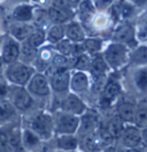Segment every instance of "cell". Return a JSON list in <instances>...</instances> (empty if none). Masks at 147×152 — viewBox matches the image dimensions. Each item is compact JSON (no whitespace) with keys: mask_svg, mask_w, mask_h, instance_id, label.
<instances>
[{"mask_svg":"<svg viewBox=\"0 0 147 152\" xmlns=\"http://www.w3.org/2000/svg\"><path fill=\"white\" fill-rule=\"evenodd\" d=\"M103 59L108 67L117 69L122 67L128 58V48L127 45L119 44V43H111L103 52Z\"/></svg>","mask_w":147,"mask_h":152,"instance_id":"2","label":"cell"},{"mask_svg":"<svg viewBox=\"0 0 147 152\" xmlns=\"http://www.w3.org/2000/svg\"><path fill=\"white\" fill-rule=\"evenodd\" d=\"M106 127H107V130L109 132V134L113 136V138L115 140V138H119V136H121V134H122L125 126H124V122L119 119V116L115 115V116H113L108 121V124H106Z\"/></svg>","mask_w":147,"mask_h":152,"instance_id":"25","label":"cell"},{"mask_svg":"<svg viewBox=\"0 0 147 152\" xmlns=\"http://www.w3.org/2000/svg\"><path fill=\"white\" fill-rule=\"evenodd\" d=\"M108 69H109V67L106 64L105 59H103V57H102L101 54H95V56L91 59L89 72L93 75V77L105 75Z\"/></svg>","mask_w":147,"mask_h":152,"instance_id":"20","label":"cell"},{"mask_svg":"<svg viewBox=\"0 0 147 152\" xmlns=\"http://www.w3.org/2000/svg\"><path fill=\"white\" fill-rule=\"evenodd\" d=\"M21 132H20V128L18 127H14L12 129H9L7 133L5 135H1L5 141L7 143L8 148L10 149H15L18 150L22 148V137H21Z\"/></svg>","mask_w":147,"mask_h":152,"instance_id":"21","label":"cell"},{"mask_svg":"<svg viewBox=\"0 0 147 152\" xmlns=\"http://www.w3.org/2000/svg\"><path fill=\"white\" fill-rule=\"evenodd\" d=\"M28 90H29V92H31L33 95L44 97L49 94L51 86H49V82L46 76H44L43 74H35L29 81Z\"/></svg>","mask_w":147,"mask_h":152,"instance_id":"9","label":"cell"},{"mask_svg":"<svg viewBox=\"0 0 147 152\" xmlns=\"http://www.w3.org/2000/svg\"><path fill=\"white\" fill-rule=\"evenodd\" d=\"M49 86L56 92H64L69 89L70 82V73L68 70H57L51 76Z\"/></svg>","mask_w":147,"mask_h":152,"instance_id":"12","label":"cell"},{"mask_svg":"<svg viewBox=\"0 0 147 152\" xmlns=\"http://www.w3.org/2000/svg\"><path fill=\"white\" fill-rule=\"evenodd\" d=\"M84 43V48L87 53L90 54H99V52L101 51L102 48V40L99 38H85L83 40Z\"/></svg>","mask_w":147,"mask_h":152,"instance_id":"30","label":"cell"},{"mask_svg":"<svg viewBox=\"0 0 147 152\" xmlns=\"http://www.w3.org/2000/svg\"><path fill=\"white\" fill-rule=\"evenodd\" d=\"M56 48L61 53V56H63V57L74 56V54H77V56L82 54V53H79L77 51L78 50L77 45H75L74 43H71L68 39H61L59 43H56Z\"/></svg>","mask_w":147,"mask_h":152,"instance_id":"24","label":"cell"},{"mask_svg":"<svg viewBox=\"0 0 147 152\" xmlns=\"http://www.w3.org/2000/svg\"><path fill=\"white\" fill-rule=\"evenodd\" d=\"M135 82L139 90L145 91L147 88V72L145 68H141L137 72L135 76Z\"/></svg>","mask_w":147,"mask_h":152,"instance_id":"36","label":"cell"},{"mask_svg":"<svg viewBox=\"0 0 147 152\" xmlns=\"http://www.w3.org/2000/svg\"><path fill=\"white\" fill-rule=\"evenodd\" d=\"M133 124L139 129H145L147 126V111L146 106H138L136 108V114L133 119Z\"/></svg>","mask_w":147,"mask_h":152,"instance_id":"31","label":"cell"},{"mask_svg":"<svg viewBox=\"0 0 147 152\" xmlns=\"http://www.w3.org/2000/svg\"><path fill=\"white\" fill-rule=\"evenodd\" d=\"M59 152H62V151H59Z\"/></svg>","mask_w":147,"mask_h":152,"instance_id":"47","label":"cell"},{"mask_svg":"<svg viewBox=\"0 0 147 152\" xmlns=\"http://www.w3.org/2000/svg\"><path fill=\"white\" fill-rule=\"evenodd\" d=\"M100 124V119L97 112L87 110L81 115L79 118V126H78V130L81 134H90L94 133L97 130V128ZM77 130V132H78Z\"/></svg>","mask_w":147,"mask_h":152,"instance_id":"7","label":"cell"},{"mask_svg":"<svg viewBox=\"0 0 147 152\" xmlns=\"http://www.w3.org/2000/svg\"><path fill=\"white\" fill-rule=\"evenodd\" d=\"M131 60L137 64V65H145L147 61V48L145 45L138 48L133 53H132V57Z\"/></svg>","mask_w":147,"mask_h":152,"instance_id":"34","label":"cell"},{"mask_svg":"<svg viewBox=\"0 0 147 152\" xmlns=\"http://www.w3.org/2000/svg\"><path fill=\"white\" fill-rule=\"evenodd\" d=\"M16 112V108L10 104L9 102H0V126L7 124L10 121Z\"/></svg>","mask_w":147,"mask_h":152,"instance_id":"23","label":"cell"},{"mask_svg":"<svg viewBox=\"0 0 147 152\" xmlns=\"http://www.w3.org/2000/svg\"><path fill=\"white\" fill-rule=\"evenodd\" d=\"M64 29L60 24H54L52 28L48 30L47 34V39L51 43H59L61 39H63Z\"/></svg>","mask_w":147,"mask_h":152,"instance_id":"32","label":"cell"},{"mask_svg":"<svg viewBox=\"0 0 147 152\" xmlns=\"http://www.w3.org/2000/svg\"><path fill=\"white\" fill-rule=\"evenodd\" d=\"M102 152H124V151H123L122 149H119V148H116V146H114V145H109V146L105 148Z\"/></svg>","mask_w":147,"mask_h":152,"instance_id":"42","label":"cell"},{"mask_svg":"<svg viewBox=\"0 0 147 152\" xmlns=\"http://www.w3.org/2000/svg\"><path fill=\"white\" fill-rule=\"evenodd\" d=\"M124 152H143V151L137 149V148H133V149H128L127 151H124Z\"/></svg>","mask_w":147,"mask_h":152,"instance_id":"44","label":"cell"},{"mask_svg":"<svg viewBox=\"0 0 147 152\" xmlns=\"http://www.w3.org/2000/svg\"><path fill=\"white\" fill-rule=\"evenodd\" d=\"M90 62H91L90 57L85 53H82V54L78 56L74 67L77 72H87L89 68H90Z\"/></svg>","mask_w":147,"mask_h":152,"instance_id":"35","label":"cell"},{"mask_svg":"<svg viewBox=\"0 0 147 152\" xmlns=\"http://www.w3.org/2000/svg\"><path fill=\"white\" fill-rule=\"evenodd\" d=\"M67 64H68V59L67 57H63L61 54L54 56L52 59L51 66L54 68V72L57 70H67Z\"/></svg>","mask_w":147,"mask_h":152,"instance_id":"37","label":"cell"},{"mask_svg":"<svg viewBox=\"0 0 147 152\" xmlns=\"http://www.w3.org/2000/svg\"><path fill=\"white\" fill-rule=\"evenodd\" d=\"M114 40L119 44H131L135 42V30L130 24H119L114 31Z\"/></svg>","mask_w":147,"mask_h":152,"instance_id":"14","label":"cell"},{"mask_svg":"<svg viewBox=\"0 0 147 152\" xmlns=\"http://www.w3.org/2000/svg\"><path fill=\"white\" fill-rule=\"evenodd\" d=\"M39 140H49L54 134V120L46 113H38L31 121V128Z\"/></svg>","mask_w":147,"mask_h":152,"instance_id":"3","label":"cell"},{"mask_svg":"<svg viewBox=\"0 0 147 152\" xmlns=\"http://www.w3.org/2000/svg\"><path fill=\"white\" fill-rule=\"evenodd\" d=\"M45 39H46L45 32L43 30H40V29H37V30H33L29 35V37L25 39V42H27L29 45H31L33 48L38 50V48H40L44 44Z\"/></svg>","mask_w":147,"mask_h":152,"instance_id":"29","label":"cell"},{"mask_svg":"<svg viewBox=\"0 0 147 152\" xmlns=\"http://www.w3.org/2000/svg\"><path fill=\"white\" fill-rule=\"evenodd\" d=\"M48 18L54 24H60L61 26L62 23L68 21V13H67V10L52 6L48 10Z\"/></svg>","mask_w":147,"mask_h":152,"instance_id":"27","label":"cell"},{"mask_svg":"<svg viewBox=\"0 0 147 152\" xmlns=\"http://www.w3.org/2000/svg\"><path fill=\"white\" fill-rule=\"evenodd\" d=\"M86 111V105L75 94H68L61 103V112L73 115H82Z\"/></svg>","mask_w":147,"mask_h":152,"instance_id":"6","label":"cell"},{"mask_svg":"<svg viewBox=\"0 0 147 152\" xmlns=\"http://www.w3.org/2000/svg\"><path fill=\"white\" fill-rule=\"evenodd\" d=\"M65 36L67 39L71 43H81L85 39V31L82 24L78 22H70L65 28Z\"/></svg>","mask_w":147,"mask_h":152,"instance_id":"17","label":"cell"},{"mask_svg":"<svg viewBox=\"0 0 147 152\" xmlns=\"http://www.w3.org/2000/svg\"><path fill=\"white\" fill-rule=\"evenodd\" d=\"M7 91H8L7 86L0 83V102H2V100L5 99V97L7 96Z\"/></svg>","mask_w":147,"mask_h":152,"instance_id":"41","label":"cell"},{"mask_svg":"<svg viewBox=\"0 0 147 152\" xmlns=\"http://www.w3.org/2000/svg\"><path fill=\"white\" fill-rule=\"evenodd\" d=\"M21 137H22V145H24V148L27 149H33L40 142L39 137L31 129H24L21 134Z\"/></svg>","mask_w":147,"mask_h":152,"instance_id":"28","label":"cell"},{"mask_svg":"<svg viewBox=\"0 0 147 152\" xmlns=\"http://www.w3.org/2000/svg\"><path fill=\"white\" fill-rule=\"evenodd\" d=\"M20 57V45L15 39L9 38L5 42L2 51H1V58L2 61L6 64H13Z\"/></svg>","mask_w":147,"mask_h":152,"instance_id":"13","label":"cell"},{"mask_svg":"<svg viewBox=\"0 0 147 152\" xmlns=\"http://www.w3.org/2000/svg\"><path fill=\"white\" fill-rule=\"evenodd\" d=\"M121 140L122 144L127 146L128 149H133L140 145L143 140H141V130L137 128L135 124H128L124 127L123 132L121 134Z\"/></svg>","mask_w":147,"mask_h":152,"instance_id":"8","label":"cell"},{"mask_svg":"<svg viewBox=\"0 0 147 152\" xmlns=\"http://www.w3.org/2000/svg\"><path fill=\"white\" fill-rule=\"evenodd\" d=\"M106 84H107V80H106L105 75L95 76L94 77V82L92 83L91 86V89L94 92H101Z\"/></svg>","mask_w":147,"mask_h":152,"instance_id":"38","label":"cell"},{"mask_svg":"<svg viewBox=\"0 0 147 152\" xmlns=\"http://www.w3.org/2000/svg\"><path fill=\"white\" fill-rule=\"evenodd\" d=\"M136 106L132 103H121L117 107V116L127 124H133L135 114H136Z\"/></svg>","mask_w":147,"mask_h":152,"instance_id":"19","label":"cell"},{"mask_svg":"<svg viewBox=\"0 0 147 152\" xmlns=\"http://www.w3.org/2000/svg\"><path fill=\"white\" fill-rule=\"evenodd\" d=\"M21 54H22V57L24 58V60L32 61L37 57V50L32 48L31 45H29L27 42L24 40L22 46H20V56Z\"/></svg>","mask_w":147,"mask_h":152,"instance_id":"33","label":"cell"},{"mask_svg":"<svg viewBox=\"0 0 147 152\" xmlns=\"http://www.w3.org/2000/svg\"><path fill=\"white\" fill-rule=\"evenodd\" d=\"M32 31V27L23 22H15L9 27V32L16 42H24Z\"/></svg>","mask_w":147,"mask_h":152,"instance_id":"15","label":"cell"},{"mask_svg":"<svg viewBox=\"0 0 147 152\" xmlns=\"http://www.w3.org/2000/svg\"><path fill=\"white\" fill-rule=\"evenodd\" d=\"M119 94H121V86L117 82L115 81L107 82V84L100 92V106L102 107L110 106L117 99Z\"/></svg>","mask_w":147,"mask_h":152,"instance_id":"10","label":"cell"},{"mask_svg":"<svg viewBox=\"0 0 147 152\" xmlns=\"http://www.w3.org/2000/svg\"><path fill=\"white\" fill-rule=\"evenodd\" d=\"M33 73L35 70L32 67L25 65L23 62H17V61L9 64L5 72L6 78L10 83L17 86H23L24 84H27L30 81V78L32 77Z\"/></svg>","mask_w":147,"mask_h":152,"instance_id":"1","label":"cell"},{"mask_svg":"<svg viewBox=\"0 0 147 152\" xmlns=\"http://www.w3.org/2000/svg\"><path fill=\"white\" fill-rule=\"evenodd\" d=\"M13 18L16 20V22L27 23L28 21L32 20L33 18V10L30 5H27V4L18 5L13 10Z\"/></svg>","mask_w":147,"mask_h":152,"instance_id":"22","label":"cell"},{"mask_svg":"<svg viewBox=\"0 0 147 152\" xmlns=\"http://www.w3.org/2000/svg\"><path fill=\"white\" fill-rule=\"evenodd\" d=\"M94 6L90 0H83L79 2V8H78V14L83 22H89L94 15Z\"/></svg>","mask_w":147,"mask_h":152,"instance_id":"26","label":"cell"},{"mask_svg":"<svg viewBox=\"0 0 147 152\" xmlns=\"http://www.w3.org/2000/svg\"><path fill=\"white\" fill-rule=\"evenodd\" d=\"M53 4H54L55 7L57 8H61V10H67L70 7V4L68 0H53Z\"/></svg>","mask_w":147,"mask_h":152,"instance_id":"39","label":"cell"},{"mask_svg":"<svg viewBox=\"0 0 147 152\" xmlns=\"http://www.w3.org/2000/svg\"><path fill=\"white\" fill-rule=\"evenodd\" d=\"M113 0H95V6L100 10H106L111 5Z\"/></svg>","mask_w":147,"mask_h":152,"instance_id":"40","label":"cell"},{"mask_svg":"<svg viewBox=\"0 0 147 152\" xmlns=\"http://www.w3.org/2000/svg\"><path fill=\"white\" fill-rule=\"evenodd\" d=\"M36 1H41V2H43V1H45V0H36Z\"/></svg>","mask_w":147,"mask_h":152,"instance_id":"45","label":"cell"},{"mask_svg":"<svg viewBox=\"0 0 147 152\" xmlns=\"http://www.w3.org/2000/svg\"><path fill=\"white\" fill-rule=\"evenodd\" d=\"M69 152H76V151H69Z\"/></svg>","mask_w":147,"mask_h":152,"instance_id":"46","label":"cell"},{"mask_svg":"<svg viewBox=\"0 0 147 152\" xmlns=\"http://www.w3.org/2000/svg\"><path fill=\"white\" fill-rule=\"evenodd\" d=\"M78 145L82 146L84 152H98L101 150V145L95 135V132L90 134H83L81 141H78Z\"/></svg>","mask_w":147,"mask_h":152,"instance_id":"16","label":"cell"},{"mask_svg":"<svg viewBox=\"0 0 147 152\" xmlns=\"http://www.w3.org/2000/svg\"><path fill=\"white\" fill-rule=\"evenodd\" d=\"M68 1H69L70 5H77V4H79L83 0H68Z\"/></svg>","mask_w":147,"mask_h":152,"instance_id":"43","label":"cell"},{"mask_svg":"<svg viewBox=\"0 0 147 152\" xmlns=\"http://www.w3.org/2000/svg\"><path fill=\"white\" fill-rule=\"evenodd\" d=\"M7 95H9V103L13 105L16 110H28L32 104V98L30 92L23 86H10L7 91Z\"/></svg>","mask_w":147,"mask_h":152,"instance_id":"5","label":"cell"},{"mask_svg":"<svg viewBox=\"0 0 147 152\" xmlns=\"http://www.w3.org/2000/svg\"><path fill=\"white\" fill-rule=\"evenodd\" d=\"M56 145L62 152L76 151L78 148V138L75 135H57Z\"/></svg>","mask_w":147,"mask_h":152,"instance_id":"18","label":"cell"},{"mask_svg":"<svg viewBox=\"0 0 147 152\" xmlns=\"http://www.w3.org/2000/svg\"><path fill=\"white\" fill-rule=\"evenodd\" d=\"M79 116L59 112L54 121V132L57 135H75L78 130Z\"/></svg>","mask_w":147,"mask_h":152,"instance_id":"4","label":"cell"},{"mask_svg":"<svg viewBox=\"0 0 147 152\" xmlns=\"http://www.w3.org/2000/svg\"><path fill=\"white\" fill-rule=\"evenodd\" d=\"M69 88L75 95L87 91L90 88V80L87 74L85 72H76L75 74L70 75Z\"/></svg>","mask_w":147,"mask_h":152,"instance_id":"11","label":"cell"}]
</instances>
